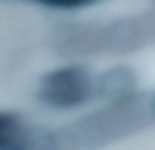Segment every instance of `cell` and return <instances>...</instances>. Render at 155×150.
<instances>
[{
	"label": "cell",
	"instance_id": "1",
	"mask_svg": "<svg viewBox=\"0 0 155 150\" xmlns=\"http://www.w3.org/2000/svg\"><path fill=\"white\" fill-rule=\"evenodd\" d=\"M90 75L80 67H65L48 73L40 81L38 96L54 108H74L90 96Z\"/></svg>",
	"mask_w": 155,
	"mask_h": 150
},
{
	"label": "cell",
	"instance_id": "2",
	"mask_svg": "<svg viewBox=\"0 0 155 150\" xmlns=\"http://www.w3.org/2000/svg\"><path fill=\"white\" fill-rule=\"evenodd\" d=\"M132 90H134V75L128 69H115L107 73L101 81V92H105L113 100H128Z\"/></svg>",
	"mask_w": 155,
	"mask_h": 150
},
{
	"label": "cell",
	"instance_id": "3",
	"mask_svg": "<svg viewBox=\"0 0 155 150\" xmlns=\"http://www.w3.org/2000/svg\"><path fill=\"white\" fill-rule=\"evenodd\" d=\"M21 127L15 123V119L0 115V148H11L19 144Z\"/></svg>",
	"mask_w": 155,
	"mask_h": 150
},
{
	"label": "cell",
	"instance_id": "4",
	"mask_svg": "<svg viewBox=\"0 0 155 150\" xmlns=\"http://www.w3.org/2000/svg\"><path fill=\"white\" fill-rule=\"evenodd\" d=\"M36 2H42V4H48V6H57V8H78V6L90 4L94 0H36Z\"/></svg>",
	"mask_w": 155,
	"mask_h": 150
}]
</instances>
